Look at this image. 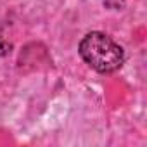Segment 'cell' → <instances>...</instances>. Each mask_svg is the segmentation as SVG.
Instances as JSON below:
<instances>
[{"label": "cell", "instance_id": "6da1fadb", "mask_svg": "<svg viewBox=\"0 0 147 147\" xmlns=\"http://www.w3.org/2000/svg\"><path fill=\"white\" fill-rule=\"evenodd\" d=\"M80 55L83 61L99 73L116 71L125 59L123 49L107 35L92 31L80 42Z\"/></svg>", "mask_w": 147, "mask_h": 147}]
</instances>
